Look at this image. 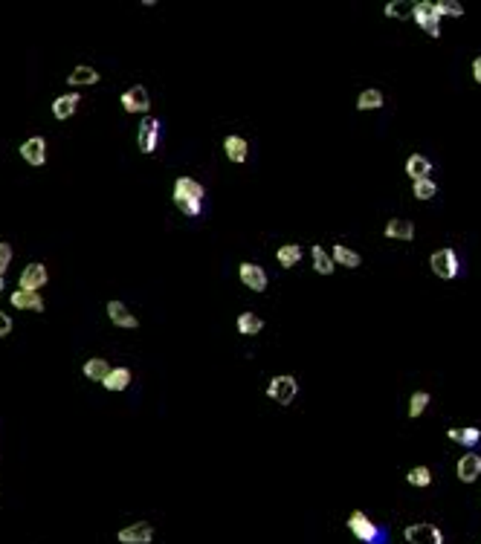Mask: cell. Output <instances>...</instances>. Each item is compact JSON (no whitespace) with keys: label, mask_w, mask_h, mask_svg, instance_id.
Instances as JSON below:
<instances>
[{"label":"cell","mask_w":481,"mask_h":544,"mask_svg":"<svg viewBox=\"0 0 481 544\" xmlns=\"http://www.w3.org/2000/svg\"><path fill=\"white\" fill-rule=\"evenodd\" d=\"M203 186L198 183V179L191 177H177V183H174V191H171V200L174 206H177L186 218H198L200 209H203Z\"/></svg>","instance_id":"1"},{"label":"cell","mask_w":481,"mask_h":544,"mask_svg":"<svg viewBox=\"0 0 481 544\" xmlns=\"http://www.w3.org/2000/svg\"><path fill=\"white\" fill-rule=\"evenodd\" d=\"M348 530L354 533L362 544H386V530L377 527L371 518L362 513V509H354V513L348 516Z\"/></svg>","instance_id":"2"},{"label":"cell","mask_w":481,"mask_h":544,"mask_svg":"<svg viewBox=\"0 0 481 544\" xmlns=\"http://www.w3.org/2000/svg\"><path fill=\"white\" fill-rule=\"evenodd\" d=\"M296 394H299V383H296V376H290V374L272 376L270 385H267V397L276 400L279 405H290L296 400Z\"/></svg>","instance_id":"3"},{"label":"cell","mask_w":481,"mask_h":544,"mask_svg":"<svg viewBox=\"0 0 481 544\" xmlns=\"http://www.w3.org/2000/svg\"><path fill=\"white\" fill-rule=\"evenodd\" d=\"M412 18L429 38H441V18H438L435 3H432V0H418L414 9H412Z\"/></svg>","instance_id":"4"},{"label":"cell","mask_w":481,"mask_h":544,"mask_svg":"<svg viewBox=\"0 0 481 544\" xmlns=\"http://www.w3.org/2000/svg\"><path fill=\"white\" fill-rule=\"evenodd\" d=\"M429 267H432V272H435L438 278H444V281H453V278L458 275V255H455V249H438L435 255H432V261H429Z\"/></svg>","instance_id":"5"},{"label":"cell","mask_w":481,"mask_h":544,"mask_svg":"<svg viewBox=\"0 0 481 544\" xmlns=\"http://www.w3.org/2000/svg\"><path fill=\"white\" fill-rule=\"evenodd\" d=\"M119 102H122L125 113H146V116H148V110H151V96H148V90L142 87V85L128 87V90L122 93Z\"/></svg>","instance_id":"6"},{"label":"cell","mask_w":481,"mask_h":544,"mask_svg":"<svg viewBox=\"0 0 481 544\" xmlns=\"http://www.w3.org/2000/svg\"><path fill=\"white\" fill-rule=\"evenodd\" d=\"M157 142H159V119L146 116L139 122V130H137V148L142 154H154Z\"/></svg>","instance_id":"7"},{"label":"cell","mask_w":481,"mask_h":544,"mask_svg":"<svg viewBox=\"0 0 481 544\" xmlns=\"http://www.w3.org/2000/svg\"><path fill=\"white\" fill-rule=\"evenodd\" d=\"M403 538L409 544H444V533L438 530L435 524H412L403 530Z\"/></svg>","instance_id":"8"},{"label":"cell","mask_w":481,"mask_h":544,"mask_svg":"<svg viewBox=\"0 0 481 544\" xmlns=\"http://www.w3.org/2000/svg\"><path fill=\"white\" fill-rule=\"evenodd\" d=\"M18 151H21L24 162H29L32 168H41L46 162V139L44 137H29V139L21 142Z\"/></svg>","instance_id":"9"},{"label":"cell","mask_w":481,"mask_h":544,"mask_svg":"<svg viewBox=\"0 0 481 544\" xmlns=\"http://www.w3.org/2000/svg\"><path fill=\"white\" fill-rule=\"evenodd\" d=\"M46 281H50V272H46V267L44 263H29V267H24V272H21V278H18V290H32V292H38Z\"/></svg>","instance_id":"10"},{"label":"cell","mask_w":481,"mask_h":544,"mask_svg":"<svg viewBox=\"0 0 481 544\" xmlns=\"http://www.w3.org/2000/svg\"><path fill=\"white\" fill-rule=\"evenodd\" d=\"M238 275H240V284H244L247 290H252V292L267 290V272H264V267H259V263H250V261L240 263Z\"/></svg>","instance_id":"11"},{"label":"cell","mask_w":481,"mask_h":544,"mask_svg":"<svg viewBox=\"0 0 481 544\" xmlns=\"http://www.w3.org/2000/svg\"><path fill=\"white\" fill-rule=\"evenodd\" d=\"M116 538L122 544H151L154 541V527L146 524V521H137L131 527H122V530L116 533Z\"/></svg>","instance_id":"12"},{"label":"cell","mask_w":481,"mask_h":544,"mask_svg":"<svg viewBox=\"0 0 481 544\" xmlns=\"http://www.w3.org/2000/svg\"><path fill=\"white\" fill-rule=\"evenodd\" d=\"M105 310H107V319L114 322L116 327H125V331H137V327H139V319L122 301H107Z\"/></svg>","instance_id":"13"},{"label":"cell","mask_w":481,"mask_h":544,"mask_svg":"<svg viewBox=\"0 0 481 544\" xmlns=\"http://www.w3.org/2000/svg\"><path fill=\"white\" fill-rule=\"evenodd\" d=\"M9 304L15 310H29V313H44V299L41 292H32V290H15L9 295Z\"/></svg>","instance_id":"14"},{"label":"cell","mask_w":481,"mask_h":544,"mask_svg":"<svg viewBox=\"0 0 481 544\" xmlns=\"http://www.w3.org/2000/svg\"><path fill=\"white\" fill-rule=\"evenodd\" d=\"M67 85H70V87H93V85H99V73H96V67L78 64V67L70 70Z\"/></svg>","instance_id":"15"},{"label":"cell","mask_w":481,"mask_h":544,"mask_svg":"<svg viewBox=\"0 0 481 544\" xmlns=\"http://www.w3.org/2000/svg\"><path fill=\"white\" fill-rule=\"evenodd\" d=\"M78 105H82V98H78V93H64V96H58L55 102H53V116L55 119H70L73 113L78 110Z\"/></svg>","instance_id":"16"},{"label":"cell","mask_w":481,"mask_h":544,"mask_svg":"<svg viewBox=\"0 0 481 544\" xmlns=\"http://www.w3.org/2000/svg\"><path fill=\"white\" fill-rule=\"evenodd\" d=\"M455 472H458V477H461L464 484H473L475 477L481 475V457L475 452H467V455L458 460V469Z\"/></svg>","instance_id":"17"},{"label":"cell","mask_w":481,"mask_h":544,"mask_svg":"<svg viewBox=\"0 0 481 544\" xmlns=\"http://www.w3.org/2000/svg\"><path fill=\"white\" fill-rule=\"evenodd\" d=\"M223 151H227V157L232 159V162H247V154H250V145H247V139L244 137H227L223 139Z\"/></svg>","instance_id":"18"},{"label":"cell","mask_w":481,"mask_h":544,"mask_svg":"<svg viewBox=\"0 0 481 544\" xmlns=\"http://www.w3.org/2000/svg\"><path fill=\"white\" fill-rule=\"evenodd\" d=\"M386 238L392 240H412L414 238V223L403 220V218H392L386 226Z\"/></svg>","instance_id":"19"},{"label":"cell","mask_w":481,"mask_h":544,"mask_svg":"<svg viewBox=\"0 0 481 544\" xmlns=\"http://www.w3.org/2000/svg\"><path fill=\"white\" fill-rule=\"evenodd\" d=\"M235 327H238L240 336H255V333L264 331V322H261L259 313H240L238 322H235Z\"/></svg>","instance_id":"20"},{"label":"cell","mask_w":481,"mask_h":544,"mask_svg":"<svg viewBox=\"0 0 481 544\" xmlns=\"http://www.w3.org/2000/svg\"><path fill=\"white\" fill-rule=\"evenodd\" d=\"M107 391H125L128 385H131V371H128L125 365H119V368H110V374L105 376V383H102Z\"/></svg>","instance_id":"21"},{"label":"cell","mask_w":481,"mask_h":544,"mask_svg":"<svg viewBox=\"0 0 481 544\" xmlns=\"http://www.w3.org/2000/svg\"><path fill=\"white\" fill-rule=\"evenodd\" d=\"M107 374H110L107 359L93 356V359H87V362H85V376L90 379V383H105V376H107Z\"/></svg>","instance_id":"22"},{"label":"cell","mask_w":481,"mask_h":544,"mask_svg":"<svg viewBox=\"0 0 481 544\" xmlns=\"http://www.w3.org/2000/svg\"><path fill=\"white\" fill-rule=\"evenodd\" d=\"M429 171H432V162H429L426 157H421V154H412V157H409V162H406V174L414 179V183H418V179H426Z\"/></svg>","instance_id":"23"},{"label":"cell","mask_w":481,"mask_h":544,"mask_svg":"<svg viewBox=\"0 0 481 544\" xmlns=\"http://www.w3.org/2000/svg\"><path fill=\"white\" fill-rule=\"evenodd\" d=\"M446 437L455 440V443H461V446L473 449L475 443L481 440V428H446Z\"/></svg>","instance_id":"24"},{"label":"cell","mask_w":481,"mask_h":544,"mask_svg":"<svg viewBox=\"0 0 481 544\" xmlns=\"http://www.w3.org/2000/svg\"><path fill=\"white\" fill-rule=\"evenodd\" d=\"M276 261L281 263L284 270L296 267V263L301 261V246H299V243H284V246H279V252H276Z\"/></svg>","instance_id":"25"},{"label":"cell","mask_w":481,"mask_h":544,"mask_svg":"<svg viewBox=\"0 0 481 544\" xmlns=\"http://www.w3.org/2000/svg\"><path fill=\"white\" fill-rule=\"evenodd\" d=\"M331 258H333V263H340V267H348V270H357L360 263H362V261H360V255H357V252H351L348 246H342V243H336V246H333V255H331Z\"/></svg>","instance_id":"26"},{"label":"cell","mask_w":481,"mask_h":544,"mask_svg":"<svg viewBox=\"0 0 481 544\" xmlns=\"http://www.w3.org/2000/svg\"><path fill=\"white\" fill-rule=\"evenodd\" d=\"M311 258H313V270L319 272V275H331L333 272V258L322 249V246H311Z\"/></svg>","instance_id":"27"},{"label":"cell","mask_w":481,"mask_h":544,"mask_svg":"<svg viewBox=\"0 0 481 544\" xmlns=\"http://www.w3.org/2000/svg\"><path fill=\"white\" fill-rule=\"evenodd\" d=\"M377 107H383V93L374 90V87L362 90L360 98H357V110H377Z\"/></svg>","instance_id":"28"},{"label":"cell","mask_w":481,"mask_h":544,"mask_svg":"<svg viewBox=\"0 0 481 544\" xmlns=\"http://www.w3.org/2000/svg\"><path fill=\"white\" fill-rule=\"evenodd\" d=\"M412 194L418 197V200H432V197L438 194V186H435V179H418V183L412 186Z\"/></svg>","instance_id":"29"},{"label":"cell","mask_w":481,"mask_h":544,"mask_svg":"<svg viewBox=\"0 0 481 544\" xmlns=\"http://www.w3.org/2000/svg\"><path fill=\"white\" fill-rule=\"evenodd\" d=\"M435 12H438V18H461V15H464V6L458 3V0H438V3H435Z\"/></svg>","instance_id":"30"},{"label":"cell","mask_w":481,"mask_h":544,"mask_svg":"<svg viewBox=\"0 0 481 544\" xmlns=\"http://www.w3.org/2000/svg\"><path fill=\"white\" fill-rule=\"evenodd\" d=\"M429 405V394L426 391H414L412 400H409V417H421Z\"/></svg>","instance_id":"31"},{"label":"cell","mask_w":481,"mask_h":544,"mask_svg":"<svg viewBox=\"0 0 481 544\" xmlns=\"http://www.w3.org/2000/svg\"><path fill=\"white\" fill-rule=\"evenodd\" d=\"M412 9L414 3H409V0H392V3H386V18H406Z\"/></svg>","instance_id":"32"},{"label":"cell","mask_w":481,"mask_h":544,"mask_svg":"<svg viewBox=\"0 0 481 544\" xmlns=\"http://www.w3.org/2000/svg\"><path fill=\"white\" fill-rule=\"evenodd\" d=\"M406 481H409L412 486H429V484H432V472H429L426 466H414V469H409Z\"/></svg>","instance_id":"33"},{"label":"cell","mask_w":481,"mask_h":544,"mask_svg":"<svg viewBox=\"0 0 481 544\" xmlns=\"http://www.w3.org/2000/svg\"><path fill=\"white\" fill-rule=\"evenodd\" d=\"M9 263H12V246L9 243H0V275L9 270Z\"/></svg>","instance_id":"34"},{"label":"cell","mask_w":481,"mask_h":544,"mask_svg":"<svg viewBox=\"0 0 481 544\" xmlns=\"http://www.w3.org/2000/svg\"><path fill=\"white\" fill-rule=\"evenodd\" d=\"M12 319H9V313H3V310H0V339H9L12 336Z\"/></svg>","instance_id":"35"},{"label":"cell","mask_w":481,"mask_h":544,"mask_svg":"<svg viewBox=\"0 0 481 544\" xmlns=\"http://www.w3.org/2000/svg\"><path fill=\"white\" fill-rule=\"evenodd\" d=\"M473 78H475V85H481V55L473 61Z\"/></svg>","instance_id":"36"},{"label":"cell","mask_w":481,"mask_h":544,"mask_svg":"<svg viewBox=\"0 0 481 544\" xmlns=\"http://www.w3.org/2000/svg\"><path fill=\"white\" fill-rule=\"evenodd\" d=\"M3 290H6V284H3V275H0V299H3Z\"/></svg>","instance_id":"37"}]
</instances>
